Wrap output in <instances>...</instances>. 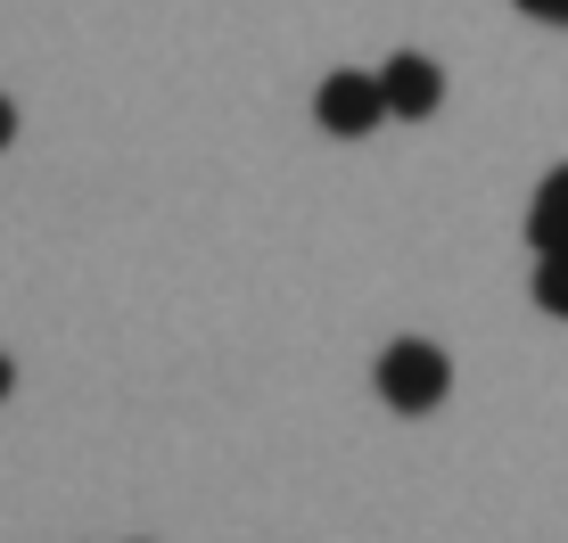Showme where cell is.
I'll return each instance as SVG.
<instances>
[{"mask_svg": "<svg viewBox=\"0 0 568 543\" xmlns=\"http://www.w3.org/2000/svg\"><path fill=\"white\" fill-rule=\"evenodd\" d=\"M536 297H544V314L568 321V247H552V256L536 264Z\"/></svg>", "mask_w": 568, "mask_h": 543, "instance_id": "obj_5", "label": "cell"}, {"mask_svg": "<svg viewBox=\"0 0 568 543\" xmlns=\"http://www.w3.org/2000/svg\"><path fill=\"white\" fill-rule=\"evenodd\" d=\"M445 355L428 338H404V346H387L379 355V396L396 403V412H428V403H445Z\"/></svg>", "mask_w": 568, "mask_h": 543, "instance_id": "obj_1", "label": "cell"}, {"mask_svg": "<svg viewBox=\"0 0 568 543\" xmlns=\"http://www.w3.org/2000/svg\"><path fill=\"white\" fill-rule=\"evenodd\" d=\"M527 239L552 256V247H568V165L544 182V198H536V215H527Z\"/></svg>", "mask_w": 568, "mask_h": 543, "instance_id": "obj_4", "label": "cell"}, {"mask_svg": "<svg viewBox=\"0 0 568 543\" xmlns=\"http://www.w3.org/2000/svg\"><path fill=\"white\" fill-rule=\"evenodd\" d=\"M527 17H544V25H568V0H519Z\"/></svg>", "mask_w": 568, "mask_h": 543, "instance_id": "obj_6", "label": "cell"}, {"mask_svg": "<svg viewBox=\"0 0 568 543\" xmlns=\"http://www.w3.org/2000/svg\"><path fill=\"white\" fill-rule=\"evenodd\" d=\"M0 396H9V355H0Z\"/></svg>", "mask_w": 568, "mask_h": 543, "instance_id": "obj_8", "label": "cell"}, {"mask_svg": "<svg viewBox=\"0 0 568 543\" xmlns=\"http://www.w3.org/2000/svg\"><path fill=\"white\" fill-rule=\"evenodd\" d=\"M17 141V107H9V91H0V148Z\"/></svg>", "mask_w": 568, "mask_h": 543, "instance_id": "obj_7", "label": "cell"}, {"mask_svg": "<svg viewBox=\"0 0 568 543\" xmlns=\"http://www.w3.org/2000/svg\"><path fill=\"white\" fill-rule=\"evenodd\" d=\"M379 107L387 115H404V124H420V115H437V100H445V74H437V58H420V50H396L379 74Z\"/></svg>", "mask_w": 568, "mask_h": 543, "instance_id": "obj_2", "label": "cell"}, {"mask_svg": "<svg viewBox=\"0 0 568 543\" xmlns=\"http://www.w3.org/2000/svg\"><path fill=\"white\" fill-rule=\"evenodd\" d=\"M313 115H322V132H338V141H363L387 107H379V83L346 66V74H329V83L313 91Z\"/></svg>", "mask_w": 568, "mask_h": 543, "instance_id": "obj_3", "label": "cell"}]
</instances>
